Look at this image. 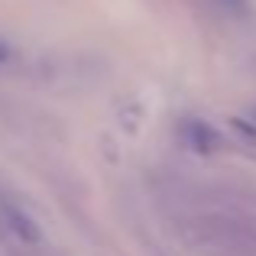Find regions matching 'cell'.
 <instances>
[{"instance_id": "3957f363", "label": "cell", "mask_w": 256, "mask_h": 256, "mask_svg": "<svg viewBox=\"0 0 256 256\" xmlns=\"http://www.w3.org/2000/svg\"><path fill=\"white\" fill-rule=\"evenodd\" d=\"M218 4L224 6L230 16H240V20L250 16V0H218Z\"/></svg>"}, {"instance_id": "8992f818", "label": "cell", "mask_w": 256, "mask_h": 256, "mask_svg": "<svg viewBox=\"0 0 256 256\" xmlns=\"http://www.w3.org/2000/svg\"><path fill=\"white\" fill-rule=\"evenodd\" d=\"M253 120H256V114H253Z\"/></svg>"}, {"instance_id": "7a4b0ae2", "label": "cell", "mask_w": 256, "mask_h": 256, "mask_svg": "<svg viewBox=\"0 0 256 256\" xmlns=\"http://www.w3.org/2000/svg\"><path fill=\"white\" fill-rule=\"evenodd\" d=\"M182 133H185V143L192 152H198V156H211V152L220 150V133L214 130L211 124H204V120H185V126H182Z\"/></svg>"}, {"instance_id": "277c9868", "label": "cell", "mask_w": 256, "mask_h": 256, "mask_svg": "<svg viewBox=\"0 0 256 256\" xmlns=\"http://www.w3.org/2000/svg\"><path fill=\"white\" fill-rule=\"evenodd\" d=\"M230 126L240 133V136H246L250 143H256V120H246V117H234Z\"/></svg>"}, {"instance_id": "6da1fadb", "label": "cell", "mask_w": 256, "mask_h": 256, "mask_svg": "<svg viewBox=\"0 0 256 256\" xmlns=\"http://www.w3.org/2000/svg\"><path fill=\"white\" fill-rule=\"evenodd\" d=\"M0 224H4L16 240H23V244H39V240H42L36 220L10 198H0Z\"/></svg>"}, {"instance_id": "5b68a950", "label": "cell", "mask_w": 256, "mask_h": 256, "mask_svg": "<svg viewBox=\"0 0 256 256\" xmlns=\"http://www.w3.org/2000/svg\"><path fill=\"white\" fill-rule=\"evenodd\" d=\"M6 58H10V46H6V42H4V39H0V65H4V62H6Z\"/></svg>"}]
</instances>
